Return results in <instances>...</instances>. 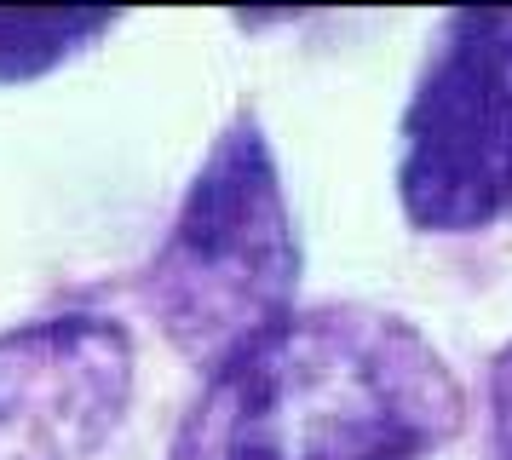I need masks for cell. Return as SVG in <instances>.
Segmentation results:
<instances>
[{
	"label": "cell",
	"mask_w": 512,
	"mask_h": 460,
	"mask_svg": "<svg viewBox=\"0 0 512 460\" xmlns=\"http://www.w3.org/2000/svg\"><path fill=\"white\" fill-rule=\"evenodd\" d=\"M127 397L133 351L116 322H29L0 340V460H87Z\"/></svg>",
	"instance_id": "4"
},
{
	"label": "cell",
	"mask_w": 512,
	"mask_h": 460,
	"mask_svg": "<svg viewBox=\"0 0 512 460\" xmlns=\"http://www.w3.org/2000/svg\"><path fill=\"white\" fill-rule=\"evenodd\" d=\"M294 294L300 236L277 156L259 115L236 110L144 271V305L185 363L219 374L294 317Z\"/></svg>",
	"instance_id": "2"
},
{
	"label": "cell",
	"mask_w": 512,
	"mask_h": 460,
	"mask_svg": "<svg viewBox=\"0 0 512 460\" xmlns=\"http://www.w3.org/2000/svg\"><path fill=\"white\" fill-rule=\"evenodd\" d=\"M104 12H41V18H0V81H29L41 69L64 64L75 46L104 35Z\"/></svg>",
	"instance_id": "5"
},
{
	"label": "cell",
	"mask_w": 512,
	"mask_h": 460,
	"mask_svg": "<svg viewBox=\"0 0 512 460\" xmlns=\"http://www.w3.org/2000/svg\"><path fill=\"white\" fill-rule=\"evenodd\" d=\"M461 420V386L415 322L317 305L208 374L173 460H426Z\"/></svg>",
	"instance_id": "1"
},
{
	"label": "cell",
	"mask_w": 512,
	"mask_h": 460,
	"mask_svg": "<svg viewBox=\"0 0 512 460\" xmlns=\"http://www.w3.org/2000/svg\"><path fill=\"white\" fill-rule=\"evenodd\" d=\"M489 409H495V455L512 460V345L489 368Z\"/></svg>",
	"instance_id": "6"
},
{
	"label": "cell",
	"mask_w": 512,
	"mask_h": 460,
	"mask_svg": "<svg viewBox=\"0 0 512 460\" xmlns=\"http://www.w3.org/2000/svg\"><path fill=\"white\" fill-rule=\"evenodd\" d=\"M403 213L484 230L512 207V12H455L403 110Z\"/></svg>",
	"instance_id": "3"
}]
</instances>
